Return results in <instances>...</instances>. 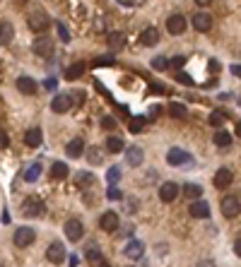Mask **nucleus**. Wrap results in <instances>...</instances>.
<instances>
[{"mask_svg":"<svg viewBox=\"0 0 241 267\" xmlns=\"http://www.w3.org/2000/svg\"><path fill=\"white\" fill-rule=\"evenodd\" d=\"M72 99H75V104H82L85 96H82V91H77V94H72Z\"/></svg>","mask_w":241,"mask_h":267,"instance_id":"obj_47","label":"nucleus"},{"mask_svg":"<svg viewBox=\"0 0 241 267\" xmlns=\"http://www.w3.org/2000/svg\"><path fill=\"white\" fill-rule=\"evenodd\" d=\"M15 36V27L10 22H0V46H7Z\"/></svg>","mask_w":241,"mask_h":267,"instance_id":"obj_22","label":"nucleus"},{"mask_svg":"<svg viewBox=\"0 0 241 267\" xmlns=\"http://www.w3.org/2000/svg\"><path fill=\"white\" fill-rule=\"evenodd\" d=\"M106 178H109V183H119L120 180V169L119 166H111L109 174H106Z\"/></svg>","mask_w":241,"mask_h":267,"instance_id":"obj_37","label":"nucleus"},{"mask_svg":"<svg viewBox=\"0 0 241 267\" xmlns=\"http://www.w3.org/2000/svg\"><path fill=\"white\" fill-rule=\"evenodd\" d=\"M232 180H234V174H232V169H227V166H222L215 178H212V183H215V188L217 190H224V188H229L232 185Z\"/></svg>","mask_w":241,"mask_h":267,"instance_id":"obj_8","label":"nucleus"},{"mask_svg":"<svg viewBox=\"0 0 241 267\" xmlns=\"http://www.w3.org/2000/svg\"><path fill=\"white\" fill-rule=\"evenodd\" d=\"M68 164L65 161H56L53 166H51V176L56 178V180H63V178H68Z\"/></svg>","mask_w":241,"mask_h":267,"instance_id":"obj_24","label":"nucleus"},{"mask_svg":"<svg viewBox=\"0 0 241 267\" xmlns=\"http://www.w3.org/2000/svg\"><path fill=\"white\" fill-rule=\"evenodd\" d=\"M24 142H27V147H39L41 142H44V135H41V130L39 128H31L24 133Z\"/></svg>","mask_w":241,"mask_h":267,"instance_id":"obj_20","label":"nucleus"},{"mask_svg":"<svg viewBox=\"0 0 241 267\" xmlns=\"http://www.w3.org/2000/svg\"><path fill=\"white\" fill-rule=\"evenodd\" d=\"M87 159H90V164H101V159H104V156H101V152H99L96 147H92L90 154H87Z\"/></svg>","mask_w":241,"mask_h":267,"instance_id":"obj_36","label":"nucleus"},{"mask_svg":"<svg viewBox=\"0 0 241 267\" xmlns=\"http://www.w3.org/2000/svg\"><path fill=\"white\" fill-rule=\"evenodd\" d=\"M106 149H109V152H114V154H116V152H120V149H123V140H120V137H116V135H111V137L106 140Z\"/></svg>","mask_w":241,"mask_h":267,"instance_id":"obj_31","label":"nucleus"},{"mask_svg":"<svg viewBox=\"0 0 241 267\" xmlns=\"http://www.w3.org/2000/svg\"><path fill=\"white\" fill-rule=\"evenodd\" d=\"M44 87H46V89H53V87H56V80H46V82H44Z\"/></svg>","mask_w":241,"mask_h":267,"instance_id":"obj_49","label":"nucleus"},{"mask_svg":"<svg viewBox=\"0 0 241 267\" xmlns=\"http://www.w3.org/2000/svg\"><path fill=\"white\" fill-rule=\"evenodd\" d=\"M193 29L195 31H210L212 29V17L208 12H195L193 15Z\"/></svg>","mask_w":241,"mask_h":267,"instance_id":"obj_14","label":"nucleus"},{"mask_svg":"<svg viewBox=\"0 0 241 267\" xmlns=\"http://www.w3.org/2000/svg\"><path fill=\"white\" fill-rule=\"evenodd\" d=\"M68 260H70V267H77V265H80V258H77V255H70Z\"/></svg>","mask_w":241,"mask_h":267,"instance_id":"obj_45","label":"nucleus"},{"mask_svg":"<svg viewBox=\"0 0 241 267\" xmlns=\"http://www.w3.org/2000/svg\"><path fill=\"white\" fill-rule=\"evenodd\" d=\"M219 209H222V214L227 217V219H234V217H239L241 212V202L237 195H224L222 200H219Z\"/></svg>","mask_w":241,"mask_h":267,"instance_id":"obj_2","label":"nucleus"},{"mask_svg":"<svg viewBox=\"0 0 241 267\" xmlns=\"http://www.w3.org/2000/svg\"><path fill=\"white\" fill-rule=\"evenodd\" d=\"M176 80H179L181 85H186V87H191V85H193V77H188L186 72H179V75H176Z\"/></svg>","mask_w":241,"mask_h":267,"instance_id":"obj_42","label":"nucleus"},{"mask_svg":"<svg viewBox=\"0 0 241 267\" xmlns=\"http://www.w3.org/2000/svg\"><path fill=\"white\" fill-rule=\"evenodd\" d=\"M87 260H90V263H104V260H101V250H99L96 243L87 245Z\"/></svg>","mask_w":241,"mask_h":267,"instance_id":"obj_29","label":"nucleus"},{"mask_svg":"<svg viewBox=\"0 0 241 267\" xmlns=\"http://www.w3.org/2000/svg\"><path fill=\"white\" fill-rule=\"evenodd\" d=\"M183 65H186V56H174L169 60V67H174V70H181Z\"/></svg>","mask_w":241,"mask_h":267,"instance_id":"obj_38","label":"nucleus"},{"mask_svg":"<svg viewBox=\"0 0 241 267\" xmlns=\"http://www.w3.org/2000/svg\"><path fill=\"white\" fill-rule=\"evenodd\" d=\"M53 46H56V44H53V39H48V36H39V39L34 41V46H31V48H34V53H36L39 58L48 60L51 56H53Z\"/></svg>","mask_w":241,"mask_h":267,"instance_id":"obj_3","label":"nucleus"},{"mask_svg":"<svg viewBox=\"0 0 241 267\" xmlns=\"http://www.w3.org/2000/svg\"><path fill=\"white\" fill-rule=\"evenodd\" d=\"M46 258H48V263H53V265H60L65 258H68V253H65V245L63 243H51L48 245V250H46Z\"/></svg>","mask_w":241,"mask_h":267,"instance_id":"obj_11","label":"nucleus"},{"mask_svg":"<svg viewBox=\"0 0 241 267\" xmlns=\"http://www.w3.org/2000/svg\"><path fill=\"white\" fill-rule=\"evenodd\" d=\"M17 89H20V94H27V96H31V94H36V89H39V85L31 80V77H27V75H22L20 80H17Z\"/></svg>","mask_w":241,"mask_h":267,"instance_id":"obj_18","label":"nucleus"},{"mask_svg":"<svg viewBox=\"0 0 241 267\" xmlns=\"http://www.w3.org/2000/svg\"><path fill=\"white\" fill-rule=\"evenodd\" d=\"M237 135H239V137H241V120H239V123H237Z\"/></svg>","mask_w":241,"mask_h":267,"instance_id":"obj_51","label":"nucleus"},{"mask_svg":"<svg viewBox=\"0 0 241 267\" xmlns=\"http://www.w3.org/2000/svg\"><path fill=\"white\" fill-rule=\"evenodd\" d=\"M82 70H85V65H82V63H77V65H70V67L65 70V77H68V80H77V77L82 75Z\"/></svg>","mask_w":241,"mask_h":267,"instance_id":"obj_30","label":"nucleus"},{"mask_svg":"<svg viewBox=\"0 0 241 267\" xmlns=\"http://www.w3.org/2000/svg\"><path fill=\"white\" fill-rule=\"evenodd\" d=\"M0 267H2V265H0Z\"/></svg>","mask_w":241,"mask_h":267,"instance_id":"obj_52","label":"nucleus"},{"mask_svg":"<svg viewBox=\"0 0 241 267\" xmlns=\"http://www.w3.org/2000/svg\"><path fill=\"white\" fill-rule=\"evenodd\" d=\"M157 41H159V31L154 29V27L143 29V34H140V44H143V46H154Z\"/></svg>","mask_w":241,"mask_h":267,"instance_id":"obj_21","label":"nucleus"},{"mask_svg":"<svg viewBox=\"0 0 241 267\" xmlns=\"http://www.w3.org/2000/svg\"><path fill=\"white\" fill-rule=\"evenodd\" d=\"M48 24H51V20H48V15H46L44 10H36L29 17V27L34 31H41V34H44V31L48 29Z\"/></svg>","mask_w":241,"mask_h":267,"instance_id":"obj_9","label":"nucleus"},{"mask_svg":"<svg viewBox=\"0 0 241 267\" xmlns=\"http://www.w3.org/2000/svg\"><path fill=\"white\" fill-rule=\"evenodd\" d=\"M7 145H10V137H7V133L0 128V149H5Z\"/></svg>","mask_w":241,"mask_h":267,"instance_id":"obj_43","label":"nucleus"},{"mask_svg":"<svg viewBox=\"0 0 241 267\" xmlns=\"http://www.w3.org/2000/svg\"><path fill=\"white\" fill-rule=\"evenodd\" d=\"M143 253H145V243L143 241H128V245L123 248V255L128 260H140Z\"/></svg>","mask_w":241,"mask_h":267,"instance_id":"obj_12","label":"nucleus"},{"mask_svg":"<svg viewBox=\"0 0 241 267\" xmlns=\"http://www.w3.org/2000/svg\"><path fill=\"white\" fill-rule=\"evenodd\" d=\"M234 253L241 258V238H237V241H234Z\"/></svg>","mask_w":241,"mask_h":267,"instance_id":"obj_46","label":"nucleus"},{"mask_svg":"<svg viewBox=\"0 0 241 267\" xmlns=\"http://www.w3.org/2000/svg\"><path fill=\"white\" fill-rule=\"evenodd\" d=\"M12 241H15L17 248H27V245H31V243L36 241V231H34L31 226H20V229L15 231Z\"/></svg>","mask_w":241,"mask_h":267,"instance_id":"obj_4","label":"nucleus"},{"mask_svg":"<svg viewBox=\"0 0 241 267\" xmlns=\"http://www.w3.org/2000/svg\"><path fill=\"white\" fill-rule=\"evenodd\" d=\"M183 193H186L191 200H198V198L203 195V188H200L198 183H186V185H183Z\"/></svg>","mask_w":241,"mask_h":267,"instance_id":"obj_28","label":"nucleus"},{"mask_svg":"<svg viewBox=\"0 0 241 267\" xmlns=\"http://www.w3.org/2000/svg\"><path fill=\"white\" fill-rule=\"evenodd\" d=\"M101 128H104V130H114V128H116V120L111 118V116H104V118H101Z\"/></svg>","mask_w":241,"mask_h":267,"instance_id":"obj_40","label":"nucleus"},{"mask_svg":"<svg viewBox=\"0 0 241 267\" xmlns=\"http://www.w3.org/2000/svg\"><path fill=\"white\" fill-rule=\"evenodd\" d=\"M125 159H128L130 166H140L143 159H145V154H143V149L140 147H130L128 152H125Z\"/></svg>","mask_w":241,"mask_h":267,"instance_id":"obj_23","label":"nucleus"},{"mask_svg":"<svg viewBox=\"0 0 241 267\" xmlns=\"http://www.w3.org/2000/svg\"><path fill=\"white\" fill-rule=\"evenodd\" d=\"M232 75H237V77H241V65H232Z\"/></svg>","mask_w":241,"mask_h":267,"instance_id":"obj_48","label":"nucleus"},{"mask_svg":"<svg viewBox=\"0 0 241 267\" xmlns=\"http://www.w3.org/2000/svg\"><path fill=\"white\" fill-rule=\"evenodd\" d=\"M191 161H193L191 154L179 147L169 149V154H167V164H171V166H183V164H191Z\"/></svg>","mask_w":241,"mask_h":267,"instance_id":"obj_10","label":"nucleus"},{"mask_svg":"<svg viewBox=\"0 0 241 267\" xmlns=\"http://www.w3.org/2000/svg\"><path fill=\"white\" fill-rule=\"evenodd\" d=\"M99 226L104 229V231H116L119 229V214L116 212H104L101 217H99Z\"/></svg>","mask_w":241,"mask_h":267,"instance_id":"obj_13","label":"nucleus"},{"mask_svg":"<svg viewBox=\"0 0 241 267\" xmlns=\"http://www.w3.org/2000/svg\"><path fill=\"white\" fill-rule=\"evenodd\" d=\"M167 29H169V34H183L186 31V17L183 15H171L167 20Z\"/></svg>","mask_w":241,"mask_h":267,"instance_id":"obj_17","label":"nucleus"},{"mask_svg":"<svg viewBox=\"0 0 241 267\" xmlns=\"http://www.w3.org/2000/svg\"><path fill=\"white\" fill-rule=\"evenodd\" d=\"M65 236H68V241L77 243L80 238L85 236V226H82V222H80V219H68V222H65Z\"/></svg>","mask_w":241,"mask_h":267,"instance_id":"obj_5","label":"nucleus"},{"mask_svg":"<svg viewBox=\"0 0 241 267\" xmlns=\"http://www.w3.org/2000/svg\"><path fill=\"white\" fill-rule=\"evenodd\" d=\"M169 113H171L174 118H186V113H188V111H186V106H183V104H176V101H174V104L169 106Z\"/></svg>","mask_w":241,"mask_h":267,"instance_id":"obj_32","label":"nucleus"},{"mask_svg":"<svg viewBox=\"0 0 241 267\" xmlns=\"http://www.w3.org/2000/svg\"><path fill=\"white\" fill-rule=\"evenodd\" d=\"M94 183H96V176H94L92 171H80V174H77V178H75V185H77V188H82V190L92 188Z\"/></svg>","mask_w":241,"mask_h":267,"instance_id":"obj_19","label":"nucleus"},{"mask_svg":"<svg viewBox=\"0 0 241 267\" xmlns=\"http://www.w3.org/2000/svg\"><path fill=\"white\" fill-rule=\"evenodd\" d=\"M65 152H68V156H72V159L82 156V154H85V140H82V137H72V140L65 145Z\"/></svg>","mask_w":241,"mask_h":267,"instance_id":"obj_16","label":"nucleus"},{"mask_svg":"<svg viewBox=\"0 0 241 267\" xmlns=\"http://www.w3.org/2000/svg\"><path fill=\"white\" fill-rule=\"evenodd\" d=\"M75 106V99H72V91H58L51 101V109L56 113H68L70 109Z\"/></svg>","mask_w":241,"mask_h":267,"instance_id":"obj_1","label":"nucleus"},{"mask_svg":"<svg viewBox=\"0 0 241 267\" xmlns=\"http://www.w3.org/2000/svg\"><path fill=\"white\" fill-rule=\"evenodd\" d=\"M145 128V118H133L130 120V133H140Z\"/></svg>","mask_w":241,"mask_h":267,"instance_id":"obj_39","label":"nucleus"},{"mask_svg":"<svg viewBox=\"0 0 241 267\" xmlns=\"http://www.w3.org/2000/svg\"><path fill=\"white\" fill-rule=\"evenodd\" d=\"M123 44H125V36H123V34H119V31L109 34V48H111V51H120Z\"/></svg>","mask_w":241,"mask_h":267,"instance_id":"obj_27","label":"nucleus"},{"mask_svg":"<svg viewBox=\"0 0 241 267\" xmlns=\"http://www.w3.org/2000/svg\"><path fill=\"white\" fill-rule=\"evenodd\" d=\"M22 214L24 217H41L44 214V202L39 198H27L22 202Z\"/></svg>","mask_w":241,"mask_h":267,"instance_id":"obj_7","label":"nucleus"},{"mask_svg":"<svg viewBox=\"0 0 241 267\" xmlns=\"http://www.w3.org/2000/svg\"><path fill=\"white\" fill-rule=\"evenodd\" d=\"M56 29H58V39L63 41V44H70V31L65 29V24H56Z\"/></svg>","mask_w":241,"mask_h":267,"instance_id":"obj_35","label":"nucleus"},{"mask_svg":"<svg viewBox=\"0 0 241 267\" xmlns=\"http://www.w3.org/2000/svg\"><path fill=\"white\" fill-rule=\"evenodd\" d=\"M215 145H217V147H229V145H232V133L217 130V133H215Z\"/></svg>","mask_w":241,"mask_h":267,"instance_id":"obj_26","label":"nucleus"},{"mask_svg":"<svg viewBox=\"0 0 241 267\" xmlns=\"http://www.w3.org/2000/svg\"><path fill=\"white\" fill-rule=\"evenodd\" d=\"M179 195H181V188L174 183V180L162 183V188H159V200H162V202H174Z\"/></svg>","mask_w":241,"mask_h":267,"instance_id":"obj_6","label":"nucleus"},{"mask_svg":"<svg viewBox=\"0 0 241 267\" xmlns=\"http://www.w3.org/2000/svg\"><path fill=\"white\" fill-rule=\"evenodd\" d=\"M227 120V116H224V111H212L210 113V125H215V128H222V123Z\"/></svg>","mask_w":241,"mask_h":267,"instance_id":"obj_33","label":"nucleus"},{"mask_svg":"<svg viewBox=\"0 0 241 267\" xmlns=\"http://www.w3.org/2000/svg\"><path fill=\"white\" fill-rule=\"evenodd\" d=\"M195 267H217V265H215L212 260H200V263H198Z\"/></svg>","mask_w":241,"mask_h":267,"instance_id":"obj_44","label":"nucleus"},{"mask_svg":"<svg viewBox=\"0 0 241 267\" xmlns=\"http://www.w3.org/2000/svg\"><path fill=\"white\" fill-rule=\"evenodd\" d=\"M195 2H198V5H200V7H205V5H210L212 0H195Z\"/></svg>","mask_w":241,"mask_h":267,"instance_id":"obj_50","label":"nucleus"},{"mask_svg":"<svg viewBox=\"0 0 241 267\" xmlns=\"http://www.w3.org/2000/svg\"><path fill=\"white\" fill-rule=\"evenodd\" d=\"M152 67H154V70H159V72H162V70H167V67H169V60L164 58V56H157V58L152 60Z\"/></svg>","mask_w":241,"mask_h":267,"instance_id":"obj_34","label":"nucleus"},{"mask_svg":"<svg viewBox=\"0 0 241 267\" xmlns=\"http://www.w3.org/2000/svg\"><path fill=\"white\" fill-rule=\"evenodd\" d=\"M39 176H41V164H29V166L24 169V174H22V178H24L27 183H34Z\"/></svg>","mask_w":241,"mask_h":267,"instance_id":"obj_25","label":"nucleus"},{"mask_svg":"<svg viewBox=\"0 0 241 267\" xmlns=\"http://www.w3.org/2000/svg\"><path fill=\"white\" fill-rule=\"evenodd\" d=\"M191 217H195V219H208L210 217V205L208 202H203V200H195V202H191Z\"/></svg>","mask_w":241,"mask_h":267,"instance_id":"obj_15","label":"nucleus"},{"mask_svg":"<svg viewBox=\"0 0 241 267\" xmlns=\"http://www.w3.org/2000/svg\"><path fill=\"white\" fill-rule=\"evenodd\" d=\"M106 198H109V200H120V198H123V193H120L119 188H114V185H111V188H109V193H106Z\"/></svg>","mask_w":241,"mask_h":267,"instance_id":"obj_41","label":"nucleus"}]
</instances>
